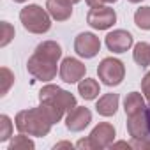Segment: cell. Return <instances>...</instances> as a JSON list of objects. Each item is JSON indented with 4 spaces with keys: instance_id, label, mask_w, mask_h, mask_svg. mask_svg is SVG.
<instances>
[{
    "instance_id": "obj_6",
    "label": "cell",
    "mask_w": 150,
    "mask_h": 150,
    "mask_svg": "<svg viewBox=\"0 0 150 150\" xmlns=\"http://www.w3.org/2000/svg\"><path fill=\"white\" fill-rule=\"evenodd\" d=\"M117 21V14L108 6H97L92 7L87 14V23L96 30H106Z\"/></svg>"
},
{
    "instance_id": "obj_8",
    "label": "cell",
    "mask_w": 150,
    "mask_h": 150,
    "mask_svg": "<svg viewBox=\"0 0 150 150\" xmlns=\"http://www.w3.org/2000/svg\"><path fill=\"white\" fill-rule=\"evenodd\" d=\"M85 71H87V67L78 58L67 57L60 64V78L65 83H76L85 78Z\"/></svg>"
},
{
    "instance_id": "obj_4",
    "label": "cell",
    "mask_w": 150,
    "mask_h": 150,
    "mask_svg": "<svg viewBox=\"0 0 150 150\" xmlns=\"http://www.w3.org/2000/svg\"><path fill=\"white\" fill-rule=\"evenodd\" d=\"M97 74H99V80L108 85V87H117L122 83L124 76H125V67L118 58L108 57L104 58L99 67H97Z\"/></svg>"
},
{
    "instance_id": "obj_27",
    "label": "cell",
    "mask_w": 150,
    "mask_h": 150,
    "mask_svg": "<svg viewBox=\"0 0 150 150\" xmlns=\"http://www.w3.org/2000/svg\"><path fill=\"white\" fill-rule=\"evenodd\" d=\"M87 4L90 7H97V6H103L104 2H103V0H87Z\"/></svg>"
},
{
    "instance_id": "obj_33",
    "label": "cell",
    "mask_w": 150,
    "mask_h": 150,
    "mask_svg": "<svg viewBox=\"0 0 150 150\" xmlns=\"http://www.w3.org/2000/svg\"><path fill=\"white\" fill-rule=\"evenodd\" d=\"M69 2H72V4H78V2H80V0H69Z\"/></svg>"
},
{
    "instance_id": "obj_15",
    "label": "cell",
    "mask_w": 150,
    "mask_h": 150,
    "mask_svg": "<svg viewBox=\"0 0 150 150\" xmlns=\"http://www.w3.org/2000/svg\"><path fill=\"white\" fill-rule=\"evenodd\" d=\"M145 96H141L139 92H131L125 96V101H124V110H125V115L131 117V115H136V113H141L145 111Z\"/></svg>"
},
{
    "instance_id": "obj_23",
    "label": "cell",
    "mask_w": 150,
    "mask_h": 150,
    "mask_svg": "<svg viewBox=\"0 0 150 150\" xmlns=\"http://www.w3.org/2000/svg\"><path fill=\"white\" fill-rule=\"evenodd\" d=\"M13 134V122L7 115L0 117V141H7Z\"/></svg>"
},
{
    "instance_id": "obj_7",
    "label": "cell",
    "mask_w": 150,
    "mask_h": 150,
    "mask_svg": "<svg viewBox=\"0 0 150 150\" xmlns=\"http://www.w3.org/2000/svg\"><path fill=\"white\" fill-rule=\"evenodd\" d=\"M101 50V41L90 32H83L74 39V51L83 58H94Z\"/></svg>"
},
{
    "instance_id": "obj_14",
    "label": "cell",
    "mask_w": 150,
    "mask_h": 150,
    "mask_svg": "<svg viewBox=\"0 0 150 150\" xmlns=\"http://www.w3.org/2000/svg\"><path fill=\"white\" fill-rule=\"evenodd\" d=\"M117 108H118V94H104L96 104L97 113L103 117H113L117 113Z\"/></svg>"
},
{
    "instance_id": "obj_31",
    "label": "cell",
    "mask_w": 150,
    "mask_h": 150,
    "mask_svg": "<svg viewBox=\"0 0 150 150\" xmlns=\"http://www.w3.org/2000/svg\"><path fill=\"white\" fill-rule=\"evenodd\" d=\"M131 4H139V2H143V0H129Z\"/></svg>"
},
{
    "instance_id": "obj_13",
    "label": "cell",
    "mask_w": 150,
    "mask_h": 150,
    "mask_svg": "<svg viewBox=\"0 0 150 150\" xmlns=\"http://www.w3.org/2000/svg\"><path fill=\"white\" fill-rule=\"evenodd\" d=\"M46 11L57 21H65L72 14V2L69 0H46Z\"/></svg>"
},
{
    "instance_id": "obj_26",
    "label": "cell",
    "mask_w": 150,
    "mask_h": 150,
    "mask_svg": "<svg viewBox=\"0 0 150 150\" xmlns=\"http://www.w3.org/2000/svg\"><path fill=\"white\" fill-rule=\"evenodd\" d=\"M111 148H132V145L127 141H118V143H113Z\"/></svg>"
},
{
    "instance_id": "obj_17",
    "label": "cell",
    "mask_w": 150,
    "mask_h": 150,
    "mask_svg": "<svg viewBox=\"0 0 150 150\" xmlns=\"http://www.w3.org/2000/svg\"><path fill=\"white\" fill-rule=\"evenodd\" d=\"M78 92H80V96L83 99L92 101V99H96L99 96V83L96 80H92V78H85V80H81L78 83Z\"/></svg>"
},
{
    "instance_id": "obj_29",
    "label": "cell",
    "mask_w": 150,
    "mask_h": 150,
    "mask_svg": "<svg viewBox=\"0 0 150 150\" xmlns=\"http://www.w3.org/2000/svg\"><path fill=\"white\" fill-rule=\"evenodd\" d=\"M145 115H146V124H148V131H150V106L145 108Z\"/></svg>"
},
{
    "instance_id": "obj_22",
    "label": "cell",
    "mask_w": 150,
    "mask_h": 150,
    "mask_svg": "<svg viewBox=\"0 0 150 150\" xmlns=\"http://www.w3.org/2000/svg\"><path fill=\"white\" fill-rule=\"evenodd\" d=\"M0 81H2V90H0L2 94H0V96H6L9 92L11 85L14 83V74L7 67H2V69H0Z\"/></svg>"
},
{
    "instance_id": "obj_25",
    "label": "cell",
    "mask_w": 150,
    "mask_h": 150,
    "mask_svg": "<svg viewBox=\"0 0 150 150\" xmlns=\"http://www.w3.org/2000/svg\"><path fill=\"white\" fill-rule=\"evenodd\" d=\"M76 146H78L80 150H90V148H96L94 143H92V139H90V136L85 138V139H80V141L76 143Z\"/></svg>"
},
{
    "instance_id": "obj_28",
    "label": "cell",
    "mask_w": 150,
    "mask_h": 150,
    "mask_svg": "<svg viewBox=\"0 0 150 150\" xmlns=\"http://www.w3.org/2000/svg\"><path fill=\"white\" fill-rule=\"evenodd\" d=\"M57 148H72V145L67 143V141H62V143H57V145H55V150H57Z\"/></svg>"
},
{
    "instance_id": "obj_21",
    "label": "cell",
    "mask_w": 150,
    "mask_h": 150,
    "mask_svg": "<svg viewBox=\"0 0 150 150\" xmlns=\"http://www.w3.org/2000/svg\"><path fill=\"white\" fill-rule=\"evenodd\" d=\"M0 32H2L0 34V46H7L14 37V27L7 21H2L0 23Z\"/></svg>"
},
{
    "instance_id": "obj_12",
    "label": "cell",
    "mask_w": 150,
    "mask_h": 150,
    "mask_svg": "<svg viewBox=\"0 0 150 150\" xmlns=\"http://www.w3.org/2000/svg\"><path fill=\"white\" fill-rule=\"evenodd\" d=\"M127 132H129V136H131L132 139L150 138V131H148V124H146V115H145V111L127 117Z\"/></svg>"
},
{
    "instance_id": "obj_19",
    "label": "cell",
    "mask_w": 150,
    "mask_h": 150,
    "mask_svg": "<svg viewBox=\"0 0 150 150\" xmlns=\"http://www.w3.org/2000/svg\"><path fill=\"white\" fill-rule=\"evenodd\" d=\"M134 23L141 30H150V7H139L134 13Z\"/></svg>"
},
{
    "instance_id": "obj_5",
    "label": "cell",
    "mask_w": 150,
    "mask_h": 150,
    "mask_svg": "<svg viewBox=\"0 0 150 150\" xmlns=\"http://www.w3.org/2000/svg\"><path fill=\"white\" fill-rule=\"evenodd\" d=\"M27 69L34 78L41 80V81H51L57 76V62L50 60L39 53H32V57L27 62Z\"/></svg>"
},
{
    "instance_id": "obj_11",
    "label": "cell",
    "mask_w": 150,
    "mask_h": 150,
    "mask_svg": "<svg viewBox=\"0 0 150 150\" xmlns=\"http://www.w3.org/2000/svg\"><path fill=\"white\" fill-rule=\"evenodd\" d=\"M90 139L94 143L96 148H108L113 145V139H115V127L108 122H103L99 125L94 127V131L90 132Z\"/></svg>"
},
{
    "instance_id": "obj_16",
    "label": "cell",
    "mask_w": 150,
    "mask_h": 150,
    "mask_svg": "<svg viewBox=\"0 0 150 150\" xmlns=\"http://www.w3.org/2000/svg\"><path fill=\"white\" fill-rule=\"evenodd\" d=\"M35 53H39V55H42V57H46L50 60L58 62V58L62 57V48L55 41H44L35 48Z\"/></svg>"
},
{
    "instance_id": "obj_20",
    "label": "cell",
    "mask_w": 150,
    "mask_h": 150,
    "mask_svg": "<svg viewBox=\"0 0 150 150\" xmlns=\"http://www.w3.org/2000/svg\"><path fill=\"white\" fill-rule=\"evenodd\" d=\"M32 148H34V141L28 139V136H25L23 132L9 143V150H32Z\"/></svg>"
},
{
    "instance_id": "obj_9",
    "label": "cell",
    "mask_w": 150,
    "mask_h": 150,
    "mask_svg": "<svg viewBox=\"0 0 150 150\" xmlns=\"http://www.w3.org/2000/svg\"><path fill=\"white\" fill-rule=\"evenodd\" d=\"M92 122V113L85 106H76L65 117V127L71 132H80Z\"/></svg>"
},
{
    "instance_id": "obj_18",
    "label": "cell",
    "mask_w": 150,
    "mask_h": 150,
    "mask_svg": "<svg viewBox=\"0 0 150 150\" xmlns=\"http://www.w3.org/2000/svg\"><path fill=\"white\" fill-rule=\"evenodd\" d=\"M132 57H134V62L141 67H148L150 65V44L148 42H138L134 46V51H132Z\"/></svg>"
},
{
    "instance_id": "obj_32",
    "label": "cell",
    "mask_w": 150,
    "mask_h": 150,
    "mask_svg": "<svg viewBox=\"0 0 150 150\" xmlns=\"http://www.w3.org/2000/svg\"><path fill=\"white\" fill-rule=\"evenodd\" d=\"M14 2H18V4H23V2H27V0H14Z\"/></svg>"
},
{
    "instance_id": "obj_30",
    "label": "cell",
    "mask_w": 150,
    "mask_h": 150,
    "mask_svg": "<svg viewBox=\"0 0 150 150\" xmlns=\"http://www.w3.org/2000/svg\"><path fill=\"white\" fill-rule=\"evenodd\" d=\"M104 4H113V2H117V0H103Z\"/></svg>"
},
{
    "instance_id": "obj_2",
    "label": "cell",
    "mask_w": 150,
    "mask_h": 150,
    "mask_svg": "<svg viewBox=\"0 0 150 150\" xmlns=\"http://www.w3.org/2000/svg\"><path fill=\"white\" fill-rule=\"evenodd\" d=\"M20 20L25 27V30L32 34H46L51 28V16L48 11H44L41 6L32 4L20 11Z\"/></svg>"
},
{
    "instance_id": "obj_3",
    "label": "cell",
    "mask_w": 150,
    "mask_h": 150,
    "mask_svg": "<svg viewBox=\"0 0 150 150\" xmlns=\"http://www.w3.org/2000/svg\"><path fill=\"white\" fill-rule=\"evenodd\" d=\"M39 101L41 103H51L57 104L58 108H62L65 113L72 111L76 108V97H74L71 92L57 87V85H46L41 88L39 92Z\"/></svg>"
},
{
    "instance_id": "obj_10",
    "label": "cell",
    "mask_w": 150,
    "mask_h": 150,
    "mask_svg": "<svg viewBox=\"0 0 150 150\" xmlns=\"http://www.w3.org/2000/svg\"><path fill=\"white\" fill-rule=\"evenodd\" d=\"M134 39L127 30H113L106 35V46L113 53H124L132 46Z\"/></svg>"
},
{
    "instance_id": "obj_24",
    "label": "cell",
    "mask_w": 150,
    "mask_h": 150,
    "mask_svg": "<svg viewBox=\"0 0 150 150\" xmlns=\"http://www.w3.org/2000/svg\"><path fill=\"white\" fill-rule=\"evenodd\" d=\"M141 92H143V96H145V99L150 103V71L143 76V80H141Z\"/></svg>"
},
{
    "instance_id": "obj_1",
    "label": "cell",
    "mask_w": 150,
    "mask_h": 150,
    "mask_svg": "<svg viewBox=\"0 0 150 150\" xmlns=\"http://www.w3.org/2000/svg\"><path fill=\"white\" fill-rule=\"evenodd\" d=\"M14 125L23 134L42 138V136H46L50 132L53 122L48 118V115L42 111V108L37 106V108H30V110L20 111L16 115V118H14Z\"/></svg>"
}]
</instances>
